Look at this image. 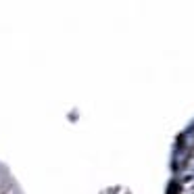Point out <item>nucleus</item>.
Returning <instances> with one entry per match:
<instances>
[{"label":"nucleus","mask_w":194,"mask_h":194,"mask_svg":"<svg viewBox=\"0 0 194 194\" xmlns=\"http://www.w3.org/2000/svg\"><path fill=\"white\" fill-rule=\"evenodd\" d=\"M167 194H180V184H171V186H169V190H167Z\"/></svg>","instance_id":"1"}]
</instances>
